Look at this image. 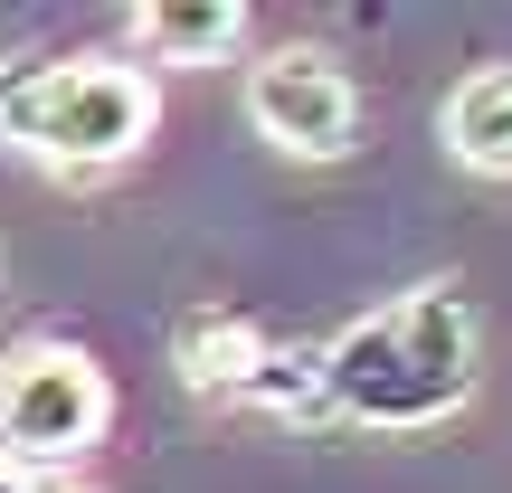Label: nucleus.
Masks as SVG:
<instances>
[{"label":"nucleus","instance_id":"f257e3e1","mask_svg":"<svg viewBox=\"0 0 512 493\" xmlns=\"http://www.w3.org/2000/svg\"><path fill=\"white\" fill-rule=\"evenodd\" d=\"M332 361V408L351 427H389V437H418V427H446L465 399H475V313H465L456 285H418L399 304L361 313L351 332L323 342Z\"/></svg>","mask_w":512,"mask_h":493},{"label":"nucleus","instance_id":"f03ea898","mask_svg":"<svg viewBox=\"0 0 512 493\" xmlns=\"http://www.w3.org/2000/svg\"><path fill=\"white\" fill-rule=\"evenodd\" d=\"M162 124V95L143 67L124 57H86V48H19L0 57V143H19L29 162L95 181V171L133 162Z\"/></svg>","mask_w":512,"mask_h":493},{"label":"nucleus","instance_id":"7ed1b4c3","mask_svg":"<svg viewBox=\"0 0 512 493\" xmlns=\"http://www.w3.org/2000/svg\"><path fill=\"white\" fill-rule=\"evenodd\" d=\"M105 427H114V380L95 351L76 342L0 351V465L10 475H57V465L95 456Z\"/></svg>","mask_w":512,"mask_h":493},{"label":"nucleus","instance_id":"20e7f679","mask_svg":"<svg viewBox=\"0 0 512 493\" xmlns=\"http://www.w3.org/2000/svg\"><path fill=\"white\" fill-rule=\"evenodd\" d=\"M247 124L266 133L285 162H342L351 133H361V86L332 48L313 38H285L247 67Z\"/></svg>","mask_w":512,"mask_h":493},{"label":"nucleus","instance_id":"39448f33","mask_svg":"<svg viewBox=\"0 0 512 493\" xmlns=\"http://www.w3.org/2000/svg\"><path fill=\"white\" fill-rule=\"evenodd\" d=\"M256 361H266V332H256L238 304H190L181 323H171V370H181L200 399H238L256 380Z\"/></svg>","mask_w":512,"mask_h":493},{"label":"nucleus","instance_id":"423d86ee","mask_svg":"<svg viewBox=\"0 0 512 493\" xmlns=\"http://www.w3.org/2000/svg\"><path fill=\"white\" fill-rule=\"evenodd\" d=\"M133 38L162 67H228L247 48V10L238 0H152V10H133Z\"/></svg>","mask_w":512,"mask_h":493},{"label":"nucleus","instance_id":"0eeeda50","mask_svg":"<svg viewBox=\"0 0 512 493\" xmlns=\"http://www.w3.org/2000/svg\"><path fill=\"white\" fill-rule=\"evenodd\" d=\"M437 143L456 152L465 171H484V181H512V67H484V76H465V86L446 95Z\"/></svg>","mask_w":512,"mask_h":493},{"label":"nucleus","instance_id":"6e6552de","mask_svg":"<svg viewBox=\"0 0 512 493\" xmlns=\"http://www.w3.org/2000/svg\"><path fill=\"white\" fill-rule=\"evenodd\" d=\"M238 408H256V418H285V427H323V418H342V408H332V361H323L313 342H266L256 380L238 389Z\"/></svg>","mask_w":512,"mask_h":493},{"label":"nucleus","instance_id":"1a4fd4ad","mask_svg":"<svg viewBox=\"0 0 512 493\" xmlns=\"http://www.w3.org/2000/svg\"><path fill=\"white\" fill-rule=\"evenodd\" d=\"M0 493H48V475H10V465H0Z\"/></svg>","mask_w":512,"mask_h":493},{"label":"nucleus","instance_id":"9d476101","mask_svg":"<svg viewBox=\"0 0 512 493\" xmlns=\"http://www.w3.org/2000/svg\"><path fill=\"white\" fill-rule=\"evenodd\" d=\"M0 275H10V247H0Z\"/></svg>","mask_w":512,"mask_h":493}]
</instances>
